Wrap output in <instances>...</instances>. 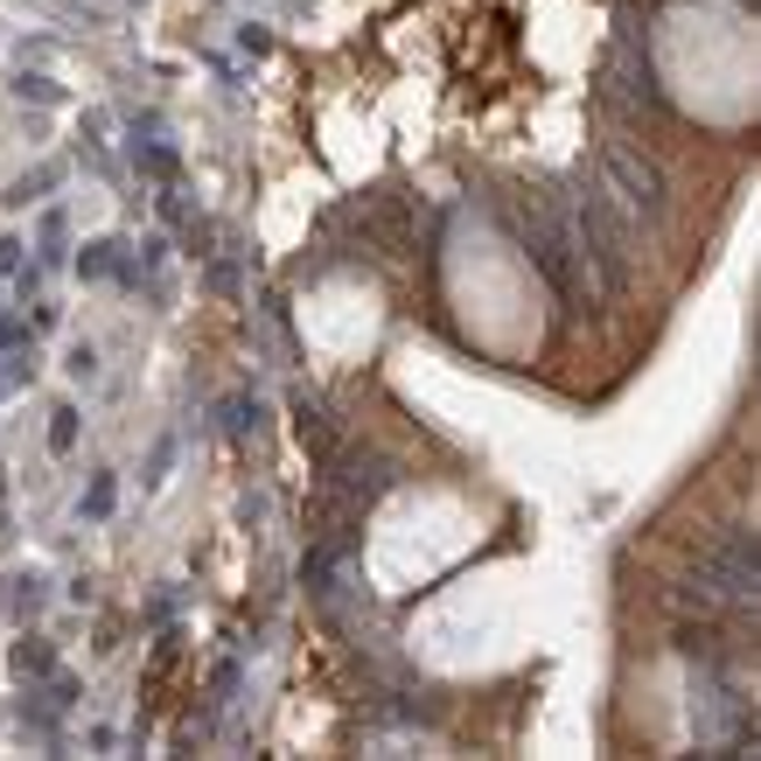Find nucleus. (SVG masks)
<instances>
[{
  "label": "nucleus",
  "mask_w": 761,
  "mask_h": 761,
  "mask_svg": "<svg viewBox=\"0 0 761 761\" xmlns=\"http://www.w3.org/2000/svg\"><path fill=\"white\" fill-rule=\"evenodd\" d=\"M566 231H573V252H580V273H587V294L594 300H622L636 280V231L622 224L615 196L594 182V189H573L566 203Z\"/></svg>",
  "instance_id": "f257e3e1"
},
{
  "label": "nucleus",
  "mask_w": 761,
  "mask_h": 761,
  "mask_svg": "<svg viewBox=\"0 0 761 761\" xmlns=\"http://www.w3.org/2000/svg\"><path fill=\"white\" fill-rule=\"evenodd\" d=\"M754 587H761V552L748 531H727L698 552L692 580H684L678 607H698V615H734V607H754Z\"/></svg>",
  "instance_id": "f03ea898"
},
{
  "label": "nucleus",
  "mask_w": 761,
  "mask_h": 761,
  "mask_svg": "<svg viewBox=\"0 0 761 761\" xmlns=\"http://www.w3.org/2000/svg\"><path fill=\"white\" fill-rule=\"evenodd\" d=\"M510 217H518V238H524V252L538 259V273H545L566 300H573V294L587 287V273H580L573 231H566V211L545 196V189H518V196H510Z\"/></svg>",
  "instance_id": "7ed1b4c3"
},
{
  "label": "nucleus",
  "mask_w": 761,
  "mask_h": 761,
  "mask_svg": "<svg viewBox=\"0 0 761 761\" xmlns=\"http://www.w3.org/2000/svg\"><path fill=\"white\" fill-rule=\"evenodd\" d=\"M601 189L622 211H636L650 224H663V211H671V182H663V168L636 140H601Z\"/></svg>",
  "instance_id": "20e7f679"
},
{
  "label": "nucleus",
  "mask_w": 761,
  "mask_h": 761,
  "mask_svg": "<svg viewBox=\"0 0 761 761\" xmlns=\"http://www.w3.org/2000/svg\"><path fill=\"white\" fill-rule=\"evenodd\" d=\"M70 441H78V412H70V406H56V427H49V447H56V454H64Z\"/></svg>",
  "instance_id": "39448f33"
},
{
  "label": "nucleus",
  "mask_w": 761,
  "mask_h": 761,
  "mask_svg": "<svg viewBox=\"0 0 761 761\" xmlns=\"http://www.w3.org/2000/svg\"><path fill=\"white\" fill-rule=\"evenodd\" d=\"M99 371V350H91V342H78V350H70V377H91Z\"/></svg>",
  "instance_id": "423d86ee"
},
{
  "label": "nucleus",
  "mask_w": 761,
  "mask_h": 761,
  "mask_svg": "<svg viewBox=\"0 0 761 761\" xmlns=\"http://www.w3.org/2000/svg\"><path fill=\"white\" fill-rule=\"evenodd\" d=\"M14 671H49V650H29L22 643V650H14Z\"/></svg>",
  "instance_id": "0eeeda50"
}]
</instances>
